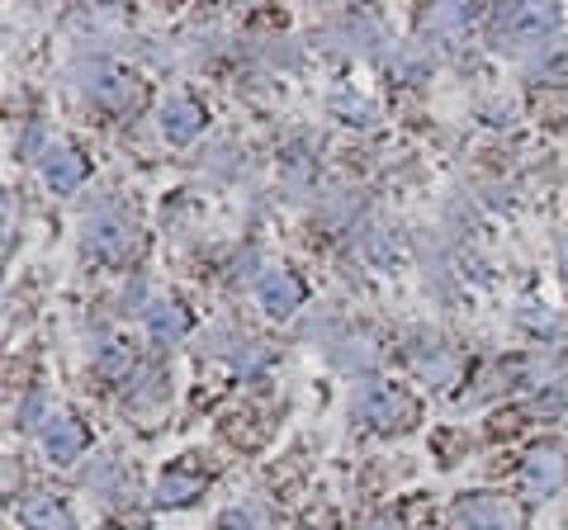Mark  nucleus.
I'll return each instance as SVG.
<instances>
[{
    "instance_id": "1",
    "label": "nucleus",
    "mask_w": 568,
    "mask_h": 530,
    "mask_svg": "<svg viewBox=\"0 0 568 530\" xmlns=\"http://www.w3.org/2000/svg\"><path fill=\"white\" fill-rule=\"evenodd\" d=\"M355 412L379 431H398L413 421V402H407V394H398L388 379H365V388L355 394Z\"/></svg>"
},
{
    "instance_id": "2",
    "label": "nucleus",
    "mask_w": 568,
    "mask_h": 530,
    "mask_svg": "<svg viewBox=\"0 0 568 530\" xmlns=\"http://www.w3.org/2000/svg\"><path fill=\"white\" fill-rule=\"evenodd\" d=\"M455 530H521V511L511 498H493V492H474L459 498L450 511Z\"/></svg>"
},
{
    "instance_id": "3",
    "label": "nucleus",
    "mask_w": 568,
    "mask_h": 530,
    "mask_svg": "<svg viewBox=\"0 0 568 530\" xmlns=\"http://www.w3.org/2000/svg\"><path fill=\"white\" fill-rule=\"evenodd\" d=\"M559 24V10L545 0H521V6L497 10V39L503 43H536L549 39V29Z\"/></svg>"
},
{
    "instance_id": "4",
    "label": "nucleus",
    "mask_w": 568,
    "mask_h": 530,
    "mask_svg": "<svg viewBox=\"0 0 568 530\" xmlns=\"http://www.w3.org/2000/svg\"><path fill=\"white\" fill-rule=\"evenodd\" d=\"M568 479V455L559 446H536L526 455L521 465V488L526 498H549V492H559Z\"/></svg>"
},
{
    "instance_id": "5",
    "label": "nucleus",
    "mask_w": 568,
    "mask_h": 530,
    "mask_svg": "<svg viewBox=\"0 0 568 530\" xmlns=\"http://www.w3.org/2000/svg\"><path fill=\"white\" fill-rule=\"evenodd\" d=\"M81 85H85V91H91L100 104H133V100H138L133 77H123L119 67L104 62V58L81 62Z\"/></svg>"
},
{
    "instance_id": "6",
    "label": "nucleus",
    "mask_w": 568,
    "mask_h": 530,
    "mask_svg": "<svg viewBox=\"0 0 568 530\" xmlns=\"http://www.w3.org/2000/svg\"><path fill=\"white\" fill-rule=\"evenodd\" d=\"M39 436H43V450L52 465H71V459L85 455V446H91V436H85V427L71 412H52Z\"/></svg>"
},
{
    "instance_id": "7",
    "label": "nucleus",
    "mask_w": 568,
    "mask_h": 530,
    "mask_svg": "<svg viewBox=\"0 0 568 530\" xmlns=\"http://www.w3.org/2000/svg\"><path fill=\"white\" fill-rule=\"evenodd\" d=\"M85 246H91L95 256H123L133 246V227L123 214L114 208H100V214L85 218Z\"/></svg>"
},
{
    "instance_id": "8",
    "label": "nucleus",
    "mask_w": 568,
    "mask_h": 530,
    "mask_svg": "<svg viewBox=\"0 0 568 530\" xmlns=\"http://www.w3.org/2000/svg\"><path fill=\"white\" fill-rule=\"evenodd\" d=\"M204 129V104L190 100V95H171L162 104V133L171 137V143H194Z\"/></svg>"
},
{
    "instance_id": "9",
    "label": "nucleus",
    "mask_w": 568,
    "mask_h": 530,
    "mask_svg": "<svg viewBox=\"0 0 568 530\" xmlns=\"http://www.w3.org/2000/svg\"><path fill=\"white\" fill-rule=\"evenodd\" d=\"M261 304L271 317H290L298 304H304V285H298V275L294 271H265L261 275Z\"/></svg>"
},
{
    "instance_id": "10",
    "label": "nucleus",
    "mask_w": 568,
    "mask_h": 530,
    "mask_svg": "<svg viewBox=\"0 0 568 530\" xmlns=\"http://www.w3.org/2000/svg\"><path fill=\"white\" fill-rule=\"evenodd\" d=\"M43 181L52 190L71 194V190L85 181V156L77 147H48V156H43Z\"/></svg>"
},
{
    "instance_id": "11",
    "label": "nucleus",
    "mask_w": 568,
    "mask_h": 530,
    "mask_svg": "<svg viewBox=\"0 0 568 530\" xmlns=\"http://www.w3.org/2000/svg\"><path fill=\"white\" fill-rule=\"evenodd\" d=\"M20 521H24V530H71L67 507L52 498V492H29L20 502Z\"/></svg>"
},
{
    "instance_id": "12",
    "label": "nucleus",
    "mask_w": 568,
    "mask_h": 530,
    "mask_svg": "<svg viewBox=\"0 0 568 530\" xmlns=\"http://www.w3.org/2000/svg\"><path fill=\"white\" fill-rule=\"evenodd\" d=\"M204 492V479L190 469H171L156 479V507H190Z\"/></svg>"
},
{
    "instance_id": "13",
    "label": "nucleus",
    "mask_w": 568,
    "mask_h": 530,
    "mask_svg": "<svg viewBox=\"0 0 568 530\" xmlns=\"http://www.w3.org/2000/svg\"><path fill=\"white\" fill-rule=\"evenodd\" d=\"M148 327H152L156 342H181L190 332V317H185V308L175 304V298H156V304L148 308Z\"/></svg>"
},
{
    "instance_id": "14",
    "label": "nucleus",
    "mask_w": 568,
    "mask_h": 530,
    "mask_svg": "<svg viewBox=\"0 0 568 530\" xmlns=\"http://www.w3.org/2000/svg\"><path fill=\"white\" fill-rule=\"evenodd\" d=\"M413 365H417V375L426 379V384H450L455 379V356L446 346H417L413 350Z\"/></svg>"
},
{
    "instance_id": "15",
    "label": "nucleus",
    "mask_w": 568,
    "mask_h": 530,
    "mask_svg": "<svg viewBox=\"0 0 568 530\" xmlns=\"http://www.w3.org/2000/svg\"><path fill=\"white\" fill-rule=\"evenodd\" d=\"M100 375L104 379H123V375H133V365H138V350H133V342H110L100 350Z\"/></svg>"
},
{
    "instance_id": "16",
    "label": "nucleus",
    "mask_w": 568,
    "mask_h": 530,
    "mask_svg": "<svg viewBox=\"0 0 568 530\" xmlns=\"http://www.w3.org/2000/svg\"><path fill=\"white\" fill-rule=\"evenodd\" d=\"M465 20H469V14L459 10V6H440V10H432V14H426V24H432L436 33H440V29H459Z\"/></svg>"
},
{
    "instance_id": "17",
    "label": "nucleus",
    "mask_w": 568,
    "mask_h": 530,
    "mask_svg": "<svg viewBox=\"0 0 568 530\" xmlns=\"http://www.w3.org/2000/svg\"><path fill=\"white\" fill-rule=\"evenodd\" d=\"M43 408H48V398H43V394H29V398H24V408H20V421H24V427H39V431H43V427H48V421H43Z\"/></svg>"
},
{
    "instance_id": "18",
    "label": "nucleus",
    "mask_w": 568,
    "mask_h": 530,
    "mask_svg": "<svg viewBox=\"0 0 568 530\" xmlns=\"http://www.w3.org/2000/svg\"><path fill=\"white\" fill-rule=\"evenodd\" d=\"M375 530H388V521H375Z\"/></svg>"
},
{
    "instance_id": "19",
    "label": "nucleus",
    "mask_w": 568,
    "mask_h": 530,
    "mask_svg": "<svg viewBox=\"0 0 568 530\" xmlns=\"http://www.w3.org/2000/svg\"><path fill=\"white\" fill-rule=\"evenodd\" d=\"M308 530H323V526H308Z\"/></svg>"
},
{
    "instance_id": "20",
    "label": "nucleus",
    "mask_w": 568,
    "mask_h": 530,
    "mask_svg": "<svg viewBox=\"0 0 568 530\" xmlns=\"http://www.w3.org/2000/svg\"><path fill=\"white\" fill-rule=\"evenodd\" d=\"M104 530H114V526H104Z\"/></svg>"
}]
</instances>
